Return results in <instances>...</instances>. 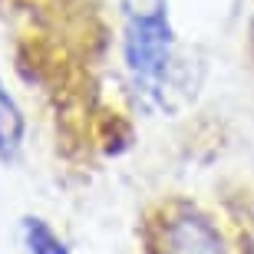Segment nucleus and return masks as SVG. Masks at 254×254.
Here are the masks:
<instances>
[{
  "label": "nucleus",
  "instance_id": "obj_3",
  "mask_svg": "<svg viewBox=\"0 0 254 254\" xmlns=\"http://www.w3.org/2000/svg\"><path fill=\"white\" fill-rule=\"evenodd\" d=\"M23 241H27V254H69V248L43 218H23Z\"/></svg>",
  "mask_w": 254,
  "mask_h": 254
},
{
  "label": "nucleus",
  "instance_id": "obj_1",
  "mask_svg": "<svg viewBox=\"0 0 254 254\" xmlns=\"http://www.w3.org/2000/svg\"><path fill=\"white\" fill-rule=\"evenodd\" d=\"M172 53V27L165 17V0H155L152 7L139 3L129 7V30H126V63L132 76L145 86H159L169 69Z\"/></svg>",
  "mask_w": 254,
  "mask_h": 254
},
{
  "label": "nucleus",
  "instance_id": "obj_2",
  "mask_svg": "<svg viewBox=\"0 0 254 254\" xmlns=\"http://www.w3.org/2000/svg\"><path fill=\"white\" fill-rule=\"evenodd\" d=\"M23 132H27L23 113H20V106L13 103V96L0 83V162H3V165H13V162H17L20 145H23Z\"/></svg>",
  "mask_w": 254,
  "mask_h": 254
}]
</instances>
